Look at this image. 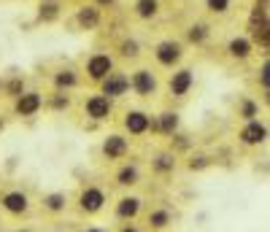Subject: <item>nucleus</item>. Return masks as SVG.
Listing matches in <instances>:
<instances>
[{"instance_id": "1", "label": "nucleus", "mask_w": 270, "mask_h": 232, "mask_svg": "<svg viewBox=\"0 0 270 232\" xmlns=\"http://www.w3.org/2000/svg\"><path fill=\"white\" fill-rule=\"evenodd\" d=\"M103 205H105V192L97 187H87L78 195V208L84 214H97V211H103Z\"/></svg>"}, {"instance_id": "2", "label": "nucleus", "mask_w": 270, "mask_h": 232, "mask_svg": "<svg viewBox=\"0 0 270 232\" xmlns=\"http://www.w3.org/2000/svg\"><path fill=\"white\" fill-rule=\"evenodd\" d=\"M0 205H3V211H8V214H14V216H22L30 211V200L24 192H5Z\"/></svg>"}, {"instance_id": "3", "label": "nucleus", "mask_w": 270, "mask_h": 232, "mask_svg": "<svg viewBox=\"0 0 270 232\" xmlns=\"http://www.w3.org/2000/svg\"><path fill=\"white\" fill-rule=\"evenodd\" d=\"M143 208V200L141 197H122L119 203H116V219H122V222H130V219H135L138 214H141Z\"/></svg>"}, {"instance_id": "4", "label": "nucleus", "mask_w": 270, "mask_h": 232, "mask_svg": "<svg viewBox=\"0 0 270 232\" xmlns=\"http://www.w3.org/2000/svg\"><path fill=\"white\" fill-rule=\"evenodd\" d=\"M103 154L108 157V160H122L124 154H127V138L122 135H108L103 141Z\"/></svg>"}, {"instance_id": "5", "label": "nucleus", "mask_w": 270, "mask_h": 232, "mask_svg": "<svg viewBox=\"0 0 270 232\" xmlns=\"http://www.w3.org/2000/svg\"><path fill=\"white\" fill-rule=\"evenodd\" d=\"M130 87V78H124L119 76V73H108L105 76V81H103V95L105 97H116V95H124Z\"/></svg>"}, {"instance_id": "6", "label": "nucleus", "mask_w": 270, "mask_h": 232, "mask_svg": "<svg viewBox=\"0 0 270 232\" xmlns=\"http://www.w3.org/2000/svg\"><path fill=\"white\" fill-rule=\"evenodd\" d=\"M111 65H114V62H111L108 54H95V57L87 62V73L95 78V81H100V78H105V76L111 73Z\"/></svg>"}, {"instance_id": "7", "label": "nucleus", "mask_w": 270, "mask_h": 232, "mask_svg": "<svg viewBox=\"0 0 270 232\" xmlns=\"http://www.w3.org/2000/svg\"><path fill=\"white\" fill-rule=\"evenodd\" d=\"M108 114H111V100L105 95H95L87 100V116L100 122V119H108Z\"/></svg>"}, {"instance_id": "8", "label": "nucleus", "mask_w": 270, "mask_h": 232, "mask_svg": "<svg viewBox=\"0 0 270 232\" xmlns=\"http://www.w3.org/2000/svg\"><path fill=\"white\" fill-rule=\"evenodd\" d=\"M268 138V127L262 122H249L246 127H243V132H241V141L243 143H249V146H257V143H262Z\"/></svg>"}, {"instance_id": "9", "label": "nucleus", "mask_w": 270, "mask_h": 232, "mask_svg": "<svg viewBox=\"0 0 270 232\" xmlns=\"http://www.w3.org/2000/svg\"><path fill=\"white\" fill-rule=\"evenodd\" d=\"M124 127L133 132V135H143V132L151 127V122H149L146 114H141V111H130V114L124 116Z\"/></svg>"}, {"instance_id": "10", "label": "nucleus", "mask_w": 270, "mask_h": 232, "mask_svg": "<svg viewBox=\"0 0 270 232\" xmlns=\"http://www.w3.org/2000/svg\"><path fill=\"white\" fill-rule=\"evenodd\" d=\"M41 95L38 92H27V95H19V100H16V111L22 116H32L38 108H41Z\"/></svg>"}, {"instance_id": "11", "label": "nucleus", "mask_w": 270, "mask_h": 232, "mask_svg": "<svg viewBox=\"0 0 270 232\" xmlns=\"http://www.w3.org/2000/svg\"><path fill=\"white\" fill-rule=\"evenodd\" d=\"M154 87H157V81H154V76H151L149 70H138L133 76V89L138 92V95H151Z\"/></svg>"}, {"instance_id": "12", "label": "nucleus", "mask_w": 270, "mask_h": 232, "mask_svg": "<svg viewBox=\"0 0 270 232\" xmlns=\"http://www.w3.org/2000/svg\"><path fill=\"white\" fill-rule=\"evenodd\" d=\"M179 57H181V46L173 43V41L160 43V49H157V59H160L162 65H173Z\"/></svg>"}, {"instance_id": "13", "label": "nucleus", "mask_w": 270, "mask_h": 232, "mask_svg": "<svg viewBox=\"0 0 270 232\" xmlns=\"http://www.w3.org/2000/svg\"><path fill=\"white\" fill-rule=\"evenodd\" d=\"M189 87H192V73H189V70H179L173 78H170V92H173V95H179V97L187 95Z\"/></svg>"}, {"instance_id": "14", "label": "nucleus", "mask_w": 270, "mask_h": 232, "mask_svg": "<svg viewBox=\"0 0 270 232\" xmlns=\"http://www.w3.org/2000/svg\"><path fill=\"white\" fill-rule=\"evenodd\" d=\"M170 222H173V214H170L168 208H154L149 214V227L151 230H165Z\"/></svg>"}, {"instance_id": "15", "label": "nucleus", "mask_w": 270, "mask_h": 232, "mask_svg": "<svg viewBox=\"0 0 270 232\" xmlns=\"http://www.w3.org/2000/svg\"><path fill=\"white\" fill-rule=\"evenodd\" d=\"M65 205H68V197H65V192H54V195H46V197H43V208L49 211V214H62Z\"/></svg>"}, {"instance_id": "16", "label": "nucleus", "mask_w": 270, "mask_h": 232, "mask_svg": "<svg viewBox=\"0 0 270 232\" xmlns=\"http://www.w3.org/2000/svg\"><path fill=\"white\" fill-rule=\"evenodd\" d=\"M138 181H141V173H138L135 165H124L119 173H116V184L119 187H135Z\"/></svg>"}, {"instance_id": "17", "label": "nucleus", "mask_w": 270, "mask_h": 232, "mask_svg": "<svg viewBox=\"0 0 270 232\" xmlns=\"http://www.w3.org/2000/svg\"><path fill=\"white\" fill-rule=\"evenodd\" d=\"M249 51H252V43L246 41V38H235L233 43H230V54L233 57H249Z\"/></svg>"}, {"instance_id": "18", "label": "nucleus", "mask_w": 270, "mask_h": 232, "mask_svg": "<svg viewBox=\"0 0 270 232\" xmlns=\"http://www.w3.org/2000/svg\"><path fill=\"white\" fill-rule=\"evenodd\" d=\"M176 127H179V116H176V114H170V111H168V114L160 116V130L162 132H173Z\"/></svg>"}, {"instance_id": "19", "label": "nucleus", "mask_w": 270, "mask_h": 232, "mask_svg": "<svg viewBox=\"0 0 270 232\" xmlns=\"http://www.w3.org/2000/svg\"><path fill=\"white\" fill-rule=\"evenodd\" d=\"M173 165H176L173 154H160V157H157V162H154V168L160 170V173H168V170H173Z\"/></svg>"}, {"instance_id": "20", "label": "nucleus", "mask_w": 270, "mask_h": 232, "mask_svg": "<svg viewBox=\"0 0 270 232\" xmlns=\"http://www.w3.org/2000/svg\"><path fill=\"white\" fill-rule=\"evenodd\" d=\"M138 14L141 16H154L157 14V0H138Z\"/></svg>"}, {"instance_id": "21", "label": "nucleus", "mask_w": 270, "mask_h": 232, "mask_svg": "<svg viewBox=\"0 0 270 232\" xmlns=\"http://www.w3.org/2000/svg\"><path fill=\"white\" fill-rule=\"evenodd\" d=\"M78 22H81V24H87V27L97 24V11H95V8H84L81 14H78Z\"/></svg>"}, {"instance_id": "22", "label": "nucleus", "mask_w": 270, "mask_h": 232, "mask_svg": "<svg viewBox=\"0 0 270 232\" xmlns=\"http://www.w3.org/2000/svg\"><path fill=\"white\" fill-rule=\"evenodd\" d=\"M76 84V76L70 70H62L60 76H57V87H73Z\"/></svg>"}, {"instance_id": "23", "label": "nucleus", "mask_w": 270, "mask_h": 232, "mask_svg": "<svg viewBox=\"0 0 270 232\" xmlns=\"http://www.w3.org/2000/svg\"><path fill=\"white\" fill-rule=\"evenodd\" d=\"M230 0H208V8L211 11H227Z\"/></svg>"}, {"instance_id": "24", "label": "nucleus", "mask_w": 270, "mask_h": 232, "mask_svg": "<svg viewBox=\"0 0 270 232\" xmlns=\"http://www.w3.org/2000/svg\"><path fill=\"white\" fill-rule=\"evenodd\" d=\"M189 38H192V41H203V38H206V27H203V24L192 27V30H189Z\"/></svg>"}, {"instance_id": "25", "label": "nucleus", "mask_w": 270, "mask_h": 232, "mask_svg": "<svg viewBox=\"0 0 270 232\" xmlns=\"http://www.w3.org/2000/svg\"><path fill=\"white\" fill-rule=\"evenodd\" d=\"M54 14H57V5H54V3H46L43 11H41V16H43V19H51Z\"/></svg>"}, {"instance_id": "26", "label": "nucleus", "mask_w": 270, "mask_h": 232, "mask_svg": "<svg viewBox=\"0 0 270 232\" xmlns=\"http://www.w3.org/2000/svg\"><path fill=\"white\" fill-rule=\"evenodd\" d=\"M122 49H124V54H127V57H135V54H138V43H135V41H127Z\"/></svg>"}, {"instance_id": "27", "label": "nucleus", "mask_w": 270, "mask_h": 232, "mask_svg": "<svg viewBox=\"0 0 270 232\" xmlns=\"http://www.w3.org/2000/svg\"><path fill=\"white\" fill-rule=\"evenodd\" d=\"M243 116H246V119H254V116H257V105H254V103H246V105H243Z\"/></svg>"}, {"instance_id": "28", "label": "nucleus", "mask_w": 270, "mask_h": 232, "mask_svg": "<svg viewBox=\"0 0 270 232\" xmlns=\"http://www.w3.org/2000/svg\"><path fill=\"white\" fill-rule=\"evenodd\" d=\"M260 81H262V87H265V92H268V62L262 65V73H260Z\"/></svg>"}, {"instance_id": "29", "label": "nucleus", "mask_w": 270, "mask_h": 232, "mask_svg": "<svg viewBox=\"0 0 270 232\" xmlns=\"http://www.w3.org/2000/svg\"><path fill=\"white\" fill-rule=\"evenodd\" d=\"M119 232H138V230H135V227H133V224H124V227H122V230H119Z\"/></svg>"}, {"instance_id": "30", "label": "nucleus", "mask_w": 270, "mask_h": 232, "mask_svg": "<svg viewBox=\"0 0 270 232\" xmlns=\"http://www.w3.org/2000/svg\"><path fill=\"white\" fill-rule=\"evenodd\" d=\"M84 232H108V230H103V227H87Z\"/></svg>"}, {"instance_id": "31", "label": "nucleus", "mask_w": 270, "mask_h": 232, "mask_svg": "<svg viewBox=\"0 0 270 232\" xmlns=\"http://www.w3.org/2000/svg\"><path fill=\"white\" fill-rule=\"evenodd\" d=\"M16 232H30V230H16Z\"/></svg>"}, {"instance_id": "32", "label": "nucleus", "mask_w": 270, "mask_h": 232, "mask_svg": "<svg viewBox=\"0 0 270 232\" xmlns=\"http://www.w3.org/2000/svg\"><path fill=\"white\" fill-rule=\"evenodd\" d=\"M100 3H111V0H100Z\"/></svg>"}]
</instances>
